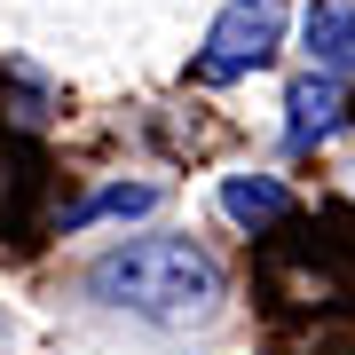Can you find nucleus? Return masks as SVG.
Segmentation results:
<instances>
[{"label": "nucleus", "instance_id": "nucleus-1", "mask_svg": "<svg viewBox=\"0 0 355 355\" xmlns=\"http://www.w3.org/2000/svg\"><path fill=\"white\" fill-rule=\"evenodd\" d=\"M87 292L111 300V308H127V316L182 324V316H205L221 300V268L190 237H127V245H111L87 268Z\"/></svg>", "mask_w": 355, "mask_h": 355}, {"label": "nucleus", "instance_id": "nucleus-2", "mask_svg": "<svg viewBox=\"0 0 355 355\" xmlns=\"http://www.w3.org/2000/svg\"><path fill=\"white\" fill-rule=\"evenodd\" d=\"M277 40H284V0H229L214 16V32H205V48H198V79L229 87V79L261 71L277 55Z\"/></svg>", "mask_w": 355, "mask_h": 355}, {"label": "nucleus", "instance_id": "nucleus-3", "mask_svg": "<svg viewBox=\"0 0 355 355\" xmlns=\"http://www.w3.org/2000/svg\"><path fill=\"white\" fill-rule=\"evenodd\" d=\"M340 127H347V87H340V71L292 79V95H284V142H292V150H316V142H331Z\"/></svg>", "mask_w": 355, "mask_h": 355}, {"label": "nucleus", "instance_id": "nucleus-4", "mask_svg": "<svg viewBox=\"0 0 355 355\" xmlns=\"http://www.w3.org/2000/svg\"><path fill=\"white\" fill-rule=\"evenodd\" d=\"M300 32H308L316 71H355V0H308Z\"/></svg>", "mask_w": 355, "mask_h": 355}, {"label": "nucleus", "instance_id": "nucleus-5", "mask_svg": "<svg viewBox=\"0 0 355 355\" xmlns=\"http://www.w3.org/2000/svg\"><path fill=\"white\" fill-rule=\"evenodd\" d=\"M221 214L237 221V229H268V221L292 214V190H284L277 174H229L221 182Z\"/></svg>", "mask_w": 355, "mask_h": 355}, {"label": "nucleus", "instance_id": "nucleus-6", "mask_svg": "<svg viewBox=\"0 0 355 355\" xmlns=\"http://www.w3.org/2000/svg\"><path fill=\"white\" fill-rule=\"evenodd\" d=\"M158 205V182H111V190H95L87 205H71L64 229H87V221H135V214H150Z\"/></svg>", "mask_w": 355, "mask_h": 355}]
</instances>
